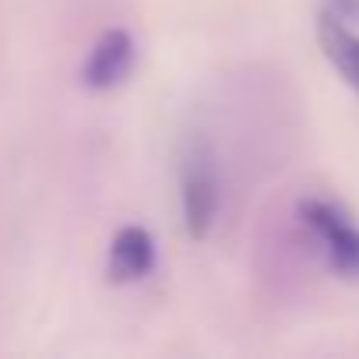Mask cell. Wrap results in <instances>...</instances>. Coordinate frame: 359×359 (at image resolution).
<instances>
[{
  "label": "cell",
  "instance_id": "cell-1",
  "mask_svg": "<svg viewBox=\"0 0 359 359\" xmlns=\"http://www.w3.org/2000/svg\"><path fill=\"white\" fill-rule=\"evenodd\" d=\"M296 215L303 222V229L313 236L324 264L348 282H359V226L355 219L324 194H306L296 205Z\"/></svg>",
  "mask_w": 359,
  "mask_h": 359
},
{
  "label": "cell",
  "instance_id": "cell-2",
  "mask_svg": "<svg viewBox=\"0 0 359 359\" xmlns=\"http://www.w3.org/2000/svg\"><path fill=\"white\" fill-rule=\"evenodd\" d=\"M222 201V180L219 162L208 141H191L184 165H180V212H184V229L191 240H205L219 219Z\"/></svg>",
  "mask_w": 359,
  "mask_h": 359
},
{
  "label": "cell",
  "instance_id": "cell-3",
  "mask_svg": "<svg viewBox=\"0 0 359 359\" xmlns=\"http://www.w3.org/2000/svg\"><path fill=\"white\" fill-rule=\"evenodd\" d=\"M130 67H134V39H130V32L109 29V32H102L95 39V46H92L85 67H81V81L92 92H109V88L127 81Z\"/></svg>",
  "mask_w": 359,
  "mask_h": 359
},
{
  "label": "cell",
  "instance_id": "cell-4",
  "mask_svg": "<svg viewBox=\"0 0 359 359\" xmlns=\"http://www.w3.org/2000/svg\"><path fill=\"white\" fill-rule=\"evenodd\" d=\"M155 268V240L148 229L141 226H123L113 243H109V261H106V275L113 285H127V282H141L148 271Z\"/></svg>",
  "mask_w": 359,
  "mask_h": 359
},
{
  "label": "cell",
  "instance_id": "cell-5",
  "mask_svg": "<svg viewBox=\"0 0 359 359\" xmlns=\"http://www.w3.org/2000/svg\"><path fill=\"white\" fill-rule=\"evenodd\" d=\"M317 43H320V53L327 57V64L359 95V36L348 29V22L320 11L317 15Z\"/></svg>",
  "mask_w": 359,
  "mask_h": 359
},
{
  "label": "cell",
  "instance_id": "cell-6",
  "mask_svg": "<svg viewBox=\"0 0 359 359\" xmlns=\"http://www.w3.org/2000/svg\"><path fill=\"white\" fill-rule=\"evenodd\" d=\"M320 11H327V15H334V18L352 25V22H359V0H327Z\"/></svg>",
  "mask_w": 359,
  "mask_h": 359
}]
</instances>
